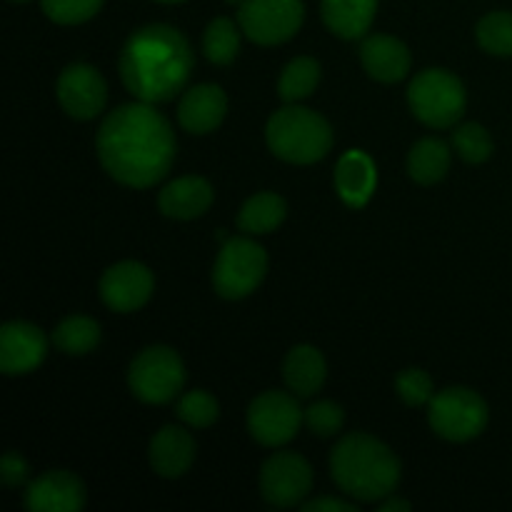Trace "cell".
I'll use <instances>...</instances> for the list:
<instances>
[{
    "mask_svg": "<svg viewBox=\"0 0 512 512\" xmlns=\"http://www.w3.org/2000/svg\"><path fill=\"white\" fill-rule=\"evenodd\" d=\"M195 68V55L188 38L178 28L150 23L133 30L123 43L118 70L130 95L143 103L173 100Z\"/></svg>",
    "mask_w": 512,
    "mask_h": 512,
    "instance_id": "obj_2",
    "label": "cell"
},
{
    "mask_svg": "<svg viewBox=\"0 0 512 512\" xmlns=\"http://www.w3.org/2000/svg\"><path fill=\"white\" fill-rule=\"evenodd\" d=\"M408 105L415 120L433 130H445L455 128L465 115L468 93L455 73L445 68H428L410 80Z\"/></svg>",
    "mask_w": 512,
    "mask_h": 512,
    "instance_id": "obj_5",
    "label": "cell"
},
{
    "mask_svg": "<svg viewBox=\"0 0 512 512\" xmlns=\"http://www.w3.org/2000/svg\"><path fill=\"white\" fill-rule=\"evenodd\" d=\"M375 13H378V0H323L320 3L325 28L343 40L365 38Z\"/></svg>",
    "mask_w": 512,
    "mask_h": 512,
    "instance_id": "obj_21",
    "label": "cell"
},
{
    "mask_svg": "<svg viewBox=\"0 0 512 512\" xmlns=\"http://www.w3.org/2000/svg\"><path fill=\"white\" fill-rule=\"evenodd\" d=\"M283 378L290 393L298 398H313L328 378V365H325L323 353L313 345H295L283 363Z\"/></svg>",
    "mask_w": 512,
    "mask_h": 512,
    "instance_id": "obj_22",
    "label": "cell"
},
{
    "mask_svg": "<svg viewBox=\"0 0 512 512\" xmlns=\"http://www.w3.org/2000/svg\"><path fill=\"white\" fill-rule=\"evenodd\" d=\"M320 63L310 55H300L293 58L285 70L280 73L278 80V95L285 103H300V100L310 98L320 83Z\"/></svg>",
    "mask_w": 512,
    "mask_h": 512,
    "instance_id": "obj_26",
    "label": "cell"
},
{
    "mask_svg": "<svg viewBox=\"0 0 512 512\" xmlns=\"http://www.w3.org/2000/svg\"><path fill=\"white\" fill-rule=\"evenodd\" d=\"M330 475L358 503H380L395 493L403 465L383 440L368 433H350L330 453Z\"/></svg>",
    "mask_w": 512,
    "mask_h": 512,
    "instance_id": "obj_3",
    "label": "cell"
},
{
    "mask_svg": "<svg viewBox=\"0 0 512 512\" xmlns=\"http://www.w3.org/2000/svg\"><path fill=\"white\" fill-rule=\"evenodd\" d=\"M395 393L403 400L408 408H423L433 400L435 385L425 370L420 368H408L395 378Z\"/></svg>",
    "mask_w": 512,
    "mask_h": 512,
    "instance_id": "obj_31",
    "label": "cell"
},
{
    "mask_svg": "<svg viewBox=\"0 0 512 512\" xmlns=\"http://www.w3.org/2000/svg\"><path fill=\"white\" fill-rule=\"evenodd\" d=\"M155 3H165V5H178V3H185V0H155Z\"/></svg>",
    "mask_w": 512,
    "mask_h": 512,
    "instance_id": "obj_37",
    "label": "cell"
},
{
    "mask_svg": "<svg viewBox=\"0 0 512 512\" xmlns=\"http://www.w3.org/2000/svg\"><path fill=\"white\" fill-rule=\"evenodd\" d=\"M198 445L195 438L180 425H165L150 440L148 458L155 475L165 480H178L193 468Z\"/></svg>",
    "mask_w": 512,
    "mask_h": 512,
    "instance_id": "obj_18",
    "label": "cell"
},
{
    "mask_svg": "<svg viewBox=\"0 0 512 512\" xmlns=\"http://www.w3.org/2000/svg\"><path fill=\"white\" fill-rule=\"evenodd\" d=\"M490 418L488 403L470 388H445L428 403V423L435 435L450 443H468L478 438Z\"/></svg>",
    "mask_w": 512,
    "mask_h": 512,
    "instance_id": "obj_8",
    "label": "cell"
},
{
    "mask_svg": "<svg viewBox=\"0 0 512 512\" xmlns=\"http://www.w3.org/2000/svg\"><path fill=\"white\" fill-rule=\"evenodd\" d=\"M130 393L145 405H165L180 395L185 385V363L168 345L140 350L128 368Z\"/></svg>",
    "mask_w": 512,
    "mask_h": 512,
    "instance_id": "obj_7",
    "label": "cell"
},
{
    "mask_svg": "<svg viewBox=\"0 0 512 512\" xmlns=\"http://www.w3.org/2000/svg\"><path fill=\"white\" fill-rule=\"evenodd\" d=\"M48 355V338L43 330L25 320H10L0 328V370L5 375H25L40 368Z\"/></svg>",
    "mask_w": 512,
    "mask_h": 512,
    "instance_id": "obj_14",
    "label": "cell"
},
{
    "mask_svg": "<svg viewBox=\"0 0 512 512\" xmlns=\"http://www.w3.org/2000/svg\"><path fill=\"white\" fill-rule=\"evenodd\" d=\"M105 0H40L43 13L58 25H80L93 18Z\"/></svg>",
    "mask_w": 512,
    "mask_h": 512,
    "instance_id": "obj_32",
    "label": "cell"
},
{
    "mask_svg": "<svg viewBox=\"0 0 512 512\" xmlns=\"http://www.w3.org/2000/svg\"><path fill=\"white\" fill-rule=\"evenodd\" d=\"M213 185L200 175H183L165 185L158 195V210L170 220H195L213 205Z\"/></svg>",
    "mask_w": 512,
    "mask_h": 512,
    "instance_id": "obj_20",
    "label": "cell"
},
{
    "mask_svg": "<svg viewBox=\"0 0 512 512\" xmlns=\"http://www.w3.org/2000/svg\"><path fill=\"white\" fill-rule=\"evenodd\" d=\"M475 40L480 48L498 58H512V13L510 10H493L483 15L475 25Z\"/></svg>",
    "mask_w": 512,
    "mask_h": 512,
    "instance_id": "obj_28",
    "label": "cell"
},
{
    "mask_svg": "<svg viewBox=\"0 0 512 512\" xmlns=\"http://www.w3.org/2000/svg\"><path fill=\"white\" fill-rule=\"evenodd\" d=\"M453 148L465 163L480 165L490 160L495 143L493 135L483 128L480 123H463L453 130Z\"/></svg>",
    "mask_w": 512,
    "mask_h": 512,
    "instance_id": "obj_29",
    "label": "cell"
},
{
    "mask_svg": "<svg viewBox=\"0 0 512 512\" xmlns=\"http://www.w3.org/2000/svg\"><path fill=\"white\" fill-rule=\"evenodd\" d=\"M258 483L265 503L273 508H295L303 505L313 490V468L303 455L283 450L265 460Z\"/></svg>",
    "mask_w": 512,
    "mask_h": 512,
    "instance_id": "obj_11",
    "label": "cell"
},
{
    "mask_svg": "<svg viewBox=\"0 0 512 512\" xmlns=\"http://www.w3.org/2000/svg\"><path fill=\"white\" fill-rule=\"evenodd\" d=\"M268 273V253L245 235L223 243L213 265V288L225 300H243L260 288Z\"/></svg>",
    "mask_w": 512,
    "mask_h": 512,
    "instance_id": "obj_6",
    "label": "cell"
},
{
    "mask_svg": "<svg viewBox=\"0 0 512 512\" xmlns=\"http://www.w3.org/2000/svg\"><path fill=\"white\" fill-rule=\"evenodd\" d=\"M28 475L30 465L23 455L15 453V450L3 455V460H0V480H3L5 488H20L28 480Z\"/></svg>",
    "mask_w": 512,
    "mask_h": 512,
    "instance_id": "obj_34",
    "label": "cell"
},
{
    "mask_svg": "<svg viewBox=\"0 0 512 512\" xmlns=\"http://www.w3.org/2000/svg\"><path fill=\"white\" fill-rule=\"evenodd\" d=\"M10 3H28V0H10Z\"/></svg>",
    "mask_w": 512,
    "mask_h": 512,
    "instance_id": "obj_39",
    "label": "cell"
},
{
    "mask_svg": "<svg viewBox=\"0 0 512 512\" xmlns=\"http://www.w3.org/2000/svg\"><path fill=\"white\" fill-rule=\"evenodd\" d=\"M53 345L65 355H88L100 343V325L88 315H68L53 330Z\"/></svg>",
    "mask_w": 512,
    "mask_h": 512,
    "instance_id": "obj_25",
    "label": "cell"
},
{
    "mask_svg": "<svg viewBox=\"0 0 512 512\" xmlns=\"http://www.w3.org/2000/svg\"><path fill=\"white\" fill-rule=\"evenodd\" d=\"M100 298L115 313H133L150 300L155 290V278L148 265L138 260H123L110 265L100 278Z\"/></svg>",
    "mask_w": 512,
    "mask_h": 512,
    "instance_id": "obj_13",
    "label": "cell"
},
{
    "mask_svg": "<svg viewBox=\"0 0 512 512\" xmlns=\"http://www.w3.org/2000/svg\"><path fill=\"white\" fill-rule=\"evenodd\" d=\"M240 30L243 28H238V23L233 18H225V15L210 20L203 35L205 58L220 68L233 63L240 53Z\"/></svg>",
    "mask_w": 512,
    "mask_h": 512,
    "instance_id": "obj_27",
    "label": "cell"
},
{
    "mask_svg": "<svg viewBox=\"0 0 512 512\" xmlns=\"http://www.w3.org/2000/svg\"><path fill=\"white\" fill-rule=\"evenodd\" d=\"M298 395L268 390L260 393L248 408V433L263 448H283L285 443L298 435L300 425L305 423L300 410Z\"/></svg>",
    "mask_w": 512,
    "mask_h": 512,
    "instance_id": "obj_10",
    "label": "cell"
},
{
    "mask_svg": "<svg viewBox=\"0 0 512 512\" xmlns=\"http://www.w3.org/2000/svg\"><path fill=\"white\" fill-rule=\"evenodd\" d=\"M303 420L313 435H318V438H333L343 428L345 410L338 403H333V400H318V403H313L305 410Z\"/></svg>",
    "mask_w": 512,
    "mask_h": 512,
    "instance_id": "obj_33",
    "label": "cell"
},
{
    "mask_svg": "<svg viewBox=\"0 0 512 512\" xmlns=\"http://www.w3.org/2000/svg\"><path fill=\"white\" fill-rule=\"evenodd\" d=\"M378 185L373 158L363 150H348L335 165V193L348 208H365Z\"/></svg>",
    "mask_w": 512,
    "mask_h": 512,
    "instance_id": "obj_19",
    "label": "cell"
},
{
    "mask_svg": "<svg viewBox=\"0 0 512 512\" xmlns=\"http://www.w3.org/2000/svg\"><path fill=\"white\" fill-rule=\"evenodd\" d=\"M228 115V98L225 90L215 83L195 85L185 90L178 105V123L190 135H208Z\"/></svg>",
    "mask_w": 512,
    "mask_h": 512,
    "instance_id": "obj_17",
    "label": "cell"
},
{
    "mask_svg": "<svg viewBox=\"0 0 512 512\" xmlns=\"http://www.w3.org/2000/svg\"><path fill=\"white\" fill-rule=\"evenodd\" d=\"M23 505L30 512H78L85 508V485L70 470H48L25 488Z\"/></svg>",
    "mask_w": 512,
    "mask_h": 512,
    "instance_id": "obj_15",
    "label": "cell"
},
{
    "mask_svg": "<svg viewBox=\"0 0 512 512\" xmlns=\"http://www.w3.org/2000/svg\"><path fill=\"white\" fill-rule=\"evenodd\" d=\"M450 148L440 138H420L408 153V175L418 185H435L448 175Z\"/></svg>",
    "mask_w": 512,
    "mask_h": 512,
    "instance_id": "obj_24",
    "label": "cell"
},
{
    "mask_svg": "<svg viewBox=\"0 0 512 512\" xmlns=\"http://www.w3.org/2000/svg\"><path fill=\"white\" fill-rule=\"evenodd\" d=\"M285 215H288V203L278 193L263 190L250 195L243 203L238 213V228L248 235H268L283 225Z\"/></svg>",
    "mask_w": 512,
    "mask_h": 512,
    "instance_id": "obj_23",
    "label": "cell"
},
{
    "mask_svg": "<svg viewBox=\"0 0 512 512\" xmlns=\"http://www.w3.org/2000/svg\"><path fill=\"white\" fill-rule=\"evenodd\" d=\"M58 103L70 118L93 120L103 113L108 103V83L103 75L88 63H73L60 73L55 83Z\"/></svg>",
    "mask_w": 512,
    "mask_h": 512,
    "instance_id": "obj_12",
    "label": "cell"
},
{
    "mask_svg": "<svg viewBox=\"0 0 512 512\" xmlns=\"http://www.w3.org/2000/svg\"><path fill=\"white\" fill-rule=\"evenodd\" d=\"M178 418L190 428H210L220 418V405L208 390H190L178 400Z\"/></svg>",
    "mask_w": 512,
    "mask_h": 512,
    "instance_id": "obj_30",
    "label": "cell"
},
{
    "mask_svg": "<svg viewBox=\"0 0 512 512\" xmlns=\"http://www.w3.org/2000/svg\"><path fill=\"white\" fill-rule=\"evenodd\" d=\"M100 165L125 188L158 185L175 163L173 125L153 103H125L108 113L95 135Z\"/></svg>",
    "mask_w": 512,
    "mask_h": 512,
    "instance_id": "obj_1",
    "label": "cell"
},
{
    "mask_svg": "<svg viewBox=\"0 0 512 512\" xmlns=\"http://www.w3.org/2000/svg\"><path fill=\"white\" fill-rule=\"evenodd\" d=\"M230 5H243V0H228Z\"/></svg>",
    "mask_w": 512,
    "mask_h": 512,
    "instance_id": "obj_38",
    "label": "cell"
},
{
    "mask_svg": "<svg viewBox=\"0 0 512 512\" xmlns=\"http://www.w3.org/2000/svg\"><path fill=\"white\" fill-rule=\"evenodd\" d=\"M303 512H355L358 505L348 503V500L340 498H318V500H308V503L300 505Z\"/></svg>",
    "mask_w": 512,
    "mask_h": 512,
    "instance_id": "obj_35",
    "label": "cell"
},
{
    "mask_svg": "<svg viewBox=\"0 0 512 512\" xmlns=\"http://www.w3.org/2000/svg\"><path fill=\"white\" fill-rule=\"evenodd\" d=\"M265 140L275 158L290 165H313L333 148V128L315 110L288 103L270 115Z\"/></svg>",
    "mask_w": 512,
    "mask_h": 512,
    "instance_id": "obj_4",
    "label": "cell"
},
{
    "mask_svg": "<svg viewBox=\"0 0 512 512\" xmlns=\"http://www.w3.org/2000/svg\"><path fill=\"white\" fill-rule=\"evenodd\" d=\"M303 20V0H243L238 5V23L245 38L263 48L288 43Z\"/></svg>",
    "mask_w": 512,
    "mask_h": 512,
    "instance_id": "obj_9",
    "label": "cell"
},
{
    "mask_svg": "<svg viewBox=\"0 0 512 512\" xmlns=\"http://www.w3.org/2000/svg\"><path fill=\"white\" fill-rule=\"evenodd\" d=\"M410 508H413V505L408 503V500H400V498H393V495H388V498L385 500H380V505H378V512H408Z\"/></svg>",
    "mask_w": 512,
    "mask_h": 512,
    "instance_id": "obj_36",
    "label": "cell"
},
{
    "mask_svg": "<svg viewBox=\"0 0 512 512\" xmlns=\"http://www.w3.org/2000/svg\"><path fill=\"white\" fill-rule=\"evenodd\" d=\"M360 65L373 80L393 85L400 83L410 73L413 55H410L408 45L403 40L393 38V35L375 33L365 35L363 43H360Z\"/></svg>",
    "mask_w": 512,
    "mask_h": 512,
    "instance_id": "obj_16",
    "label": "cell"
}]
</instances>
